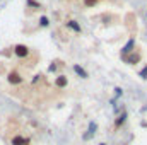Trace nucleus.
I'll use <instances>...</instances> for the list:
<instances>
[{
    "mask_svg": "<svg viewBox=\"0 0 147 145\" xmlns=\"http://www.w3.org/2000/svg\"><path fill=\"white\" fill-rule=\"evenodd\" d=\"M140 77H142V79H147V67H144V68H142V72H140Z\"/></svg>",
    "mask_w": 147,
    "mask_h": 145,
    "instance_id": "13",
    "label": "nucleus"
},
{
    "mask_svg": "<svg viewBox=\"0 0 147 145\" xmlns=\"http://www.w3.org/2000/svg\"><path fill=\"white\" fill-rule=\"evenodd\" d=\"M67 84H69V79H67V75H58V77L55 79V87H58V89H63V87H67Z\"/></svg>",
    "mask_w": 147,
    "mask_h": 145,
    "instance_id": "5",
    "label": "nucleus"
},
{
    "mask_svg": "<svg viewBox=\"0 0 147 145\" xmlns=\"http://www.w3.org/2000/svg\"><path fill=\"white\" fill-rule=\"evenodd\" d=\"M22 75L17 72V70H12V72H9L7 75V82L10 84V85H19V84H22Z\"/></svg>",
    "mask_w": 147,
    "mask_h": 145,
    "instance_id": "2",
    "label": "nucleus"
},
{
    "mask_svg": "<svg viewBox=\"0 0 147 145\" xmlns=\"http://www.w3.org/2000/svg\"><path fill=\"white\" fill-rule=\"evenodd\" d=\"M67 26H69L70 29H74L75 33H80V26H79L75 21H69V22H67Z\"/></svg>",
    "mask_w": 147,
    "mask_h": 145,
    "instance_id": "9",
    "label": "nucleus"
},
{
    "mask_svg": "<svg viewBox=\"0 0 147 145\" xmlns=\"http://www.w3.org/2000/svg\"><path fill=\"white\" fill-rule=\"evenodd\" d=\"M123 60H125V63H128V65H134V63L140 62V55H139V53H135V51H132V53L125 55V56H123Z\"/></svg>",
    "mask_w": 147,
    "mask_h": 145,
    "instance_id": "4",
    "label": "nucleus"
},
{
    "mask_svg": "<svg viewBox=\"0 0 147 145\" xmlns=\"http://www.w3.org/2000/svg\"><path fill=\"white\" fill-rule=\"evenodd\" d=\"M74 72L77 73V75H80L82 79H87V77H89V75H87V72H86L82 67H79V65H74Z\"/></svg>",
    "mask_w": 147,
    "mask_h": 145,
    "instance_id": "8",
    "label": "nucleus"
},
{
    "mask_svg": "<svg viewBox=\"0 0 147 145\" xmlns=\"http://www.w3.org/2000/svg\"><path fill=\"white\" fill-rule=\"evenodd\" d=\"M10 145H29V138H26L21 133H17V135H14L10 138Z\"/></svg>",
    "mask_w": 147,
    "mask_h": 145,
    "instance_id": "3",
    "label": "nucleus"
},
{
    "mask_svg": "<svg viewBox=\"0 0 147 145\" xmlns=\"http://www.w3.org/2000/svg\"><path fill=\"white\" fill-rule=\"evenodd\" d=\"M48 24H50V21H48V17H41V19H39V26H41V28H46Z\"/></svg>",
    "mask_w": 147,
    "mask_h": 145,
    "instance_id": "11",
    "label": "nucleus"
},
{
    "mask_svg": "<svg viewBox=\"0 0 147 145\" xmlns=\"http://www.w3.org/2000/svg\"><path fill=\"white\" fill-rule=\"evenodd\" d=\"M99 145H106V144H99Z\"/></svg>",
    "mask_w": 147,
    "mask_h": 145,
    "instance_id": "14",
    "label": "nucleus"
},
{
    "mask_svg": "<svg viewBox=\"0 0 147 145\" xmlns=\"http://www.w3.org/2000/svg\"><path fill=\"white\" fill-rule=\"evenodd\" d=\"M125 118H127V113H121V114L118 116V119H116V123H115V126L118 128L120 125H123V123H125Z\"/></svg>",
    "mask_w": 147,
    "mask_h": 145,
    "instance_id": "10",
    "label": "nucleus"
},
{
    "mask_svg": "<svg viewBox=\"0 0 147 145\" xmlns=\"http://www.w3.org/2000/svg\"><path fill=\"white\" fill-rule=\"evenodd\" d=\"M134 46H135V41H134V39H130V41L127 43V46H123V48H121V55L125 56V55H128V53H132V51H134V50H132Z\"/></svg>",
    "mask_w": 147,
    "mask_h": 145,
    "instance_id": "6",
    "label": "nucleus"
},
{
    "mask_svg": "<svg viewBox=\"0 0 147 145\" xmlns=\"http://www.w3.org/2000/svg\"><path fill=\"white\" fill-rule=\"evenodd\" d=\"M96 130H98V125H96V123H89V132L84 135V140H87L91 135H94V133H96Z\"/></svg>",
    "mask_w": 147,
    "mask_h": 145,
    "instance_id": "7",
    "label": "nucleus"
},
{
    "mask_svg": "<svg viewBox=\"0 0 147 145\" xmlns=\"http://www.w3.org/2000/svg\"><path fill=\"white\" fill-rule=\"evenodd\" d=\"M14 53H16L17 58H28L29 53H31V50H29L26 44H16V46H14Z\"/></svg>",
    "mask_w": 147,
    "mask_h": 145,
    "instance_id": "1",
    "label": "nucleus"
},
{
    "mask_svg": "<svg viewBox=\"0 0 147 145\" xmlns=\"http://www.w3.org/2000/svg\"><path fill=\"white\" fill-rule=\"evenodd\" d=\"M98 3V0H84V5L86 7H94Z\"/></svg>",
    "mask_w": 147,
    "mask_h": 145,
    "instance_id": "12",
    "label": "nucleus"
}]
</instances>
